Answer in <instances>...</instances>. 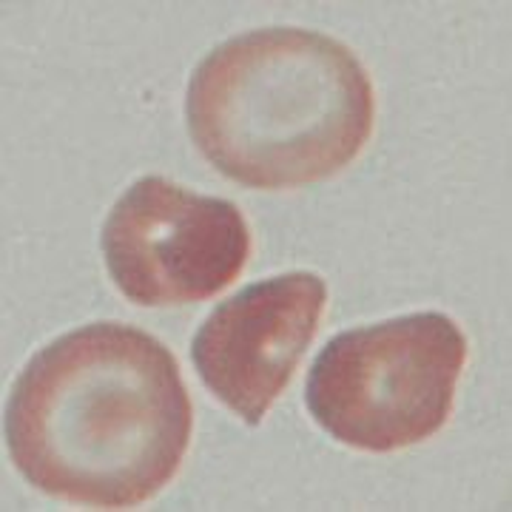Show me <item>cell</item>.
Listing matches in <instances>:
<instances>
[{"label": "cell", "instance_id": "1", "mask_svg": "<svg viewBox=\"0 0 512 512\" xmlns=\"http://www.w3.org/2000/svg\"><path fill=\"white\" fill-rule=\"evenodd\" d=\"M191 424L174 353L120 322L46 345L23 367L3 416L20 476L100 510L140 507L160 493L183 464Z\"/></svg>", "mask_w": 512, "mask_h": 512}, {"label": "cell", "instance_id": "2", "mask_svg": "<svg viewBox=\"0 0 512 512\" xmlns=\"http://www.w3.org/2000/svg\"><path fill=\"white\" fill-rule=\"evenodd\" d=\"M373 83L345 43L271 26L231 37L191 74L185 120L222 177L279 191L339 174L373 131Z\"/></svg>", "mask_w": 512, "mask_h": 512}, {"label": "cell", "instance_id": "3", "mask_svg": "<svg viewBox=\"0 0 512 512\" xmlns=\"http://www.w3.org/2000/svg\"><path fill=\"white\" fill-rule=\"evenodd\" d=\"M464 362L467 336L450 316L410 313L333 336L313 359L305 402L336 441L393 453L447 424Z\"/></svg>", "mask_w": 512, "mask_h": 512}, {"label": "cell", "instance_id": "4", "mask_svg": "<svg viewBox=\"0 0 512 512\" xmlns=\"http://www.w3.org/2000/svg\"><path fill=\"white\" fill-rule=\"evenodd\" d=\"M100 245L134 305L177 308L225 291L248 262L251 234L234 202L143 177L114 202Z\"/></svg>", "mask_w": 512, "mask_h": 512}, {"label": "cell", "instance_id": "5", "mask_svg": "<svg viewBox=\"0 0 512 512\" xmlns=\"http://www.w3.org/2000/svg\"><path fill=\"white\" fill-rule=\"evenodd\" d=\"M325 302V279L311 271L268 276L228 296L191 342L202 384L256 427L311 348Z\"/></svg>", "mask_w": 512, "mask_h": 512}]
</instances>
